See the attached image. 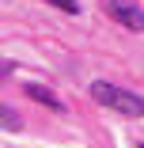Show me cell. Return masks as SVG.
Instances as JSON below:
<instances>
[{"instance_id":"obj_1","label":"cell","mask_w":144,"mask_h":148,"mask_svg":"<svg viewBox=\"0 0 144 148\" xmlns=\"http://www.w3.org/2000/svg\"><path fill=\"white\" fill-rule=\"evenodd\" d=\"M91 99H95L99 106L118 110L121 118H144V95L129 91V87H118V84L95 80V84H91Z\"/></svg>"},{"instance_id":"obj_2","label":"cell","mask_w":144,"mask_h":148,"mask_svg":"<svg viewBox=\"0 0 144 148\" xmlns=\"http://www.w3.org/2000/svg\"><path fill=\"white\" fill-rule=\"evenodd\" d=\"M102 8H106V15L118 27H125V31H144V8L136 0H102Z\"/></svg>"},{"instance_id":"obj_3","label":"cell","mask_w":144,"mask_h":148,"mask_svg":"<svg viewBox=\"0 0 144 148\" xmlns=\"http://www.w3.org/2000/svg\"><path fill=\"white\" fill-rule=\"evenodd\" d=\"M23 91H27V95H31L34 103H42V106H49V110H65V103H61V99H57V95L49 91V87H42V84H27V87H23Z\"/></svg>"},{"instance_id":"obj_4","label":"cell","mask_w":144,"mask_h":148,"mask_svg":"<svg viewBox=\"0 0 144 148\" xmlns=\"http://www.w3.org/2000/svg\"><path fill=\"white\" fill-rule=\"evenodd\" d=\"M0 129H8V133H19V129H23V118H19L8 103H0Z\"/></svg>"},{"instance_id":"obj_5","label":"cell","mask_w":144,"mask_h":148,"mask_svg":"<svg viewBox=\"0 0 144 148\" xmlns=\"http://www.w3.org/2000/svg\"><path fill=\"white\" fill-rule=\"evenodd\" d=\"M46 4L61 8V12H68V15H76V12H80V4H76V0H46Z\"/></svg>"},{"instance_id":"obj_6","label":"cell","mask_w":144,"mask_h":148,"mask_svg":"<svg viewBox=\"0 0 144 148\" xmlns=\"http://www.w3.org/2000/svg\"><path fill=\"white\" fill-rule=\"evenodd\" d=\"M8 72H12V69H8V65H0V76H8Z\"/></svg>"},{"instance_id":"obj_7","label":"cell","mask_w":144,"mask_h":148,"mask_svg":"<svg viewBox=\"0 0 144 148\" xmlns=\"http://www.w3.org/2000/svg\"><path fill=\"white\" fill-rule=\"evenodd\" d=\"M140 148H144V144H140Z\"/></svg>"}]
</instances>
